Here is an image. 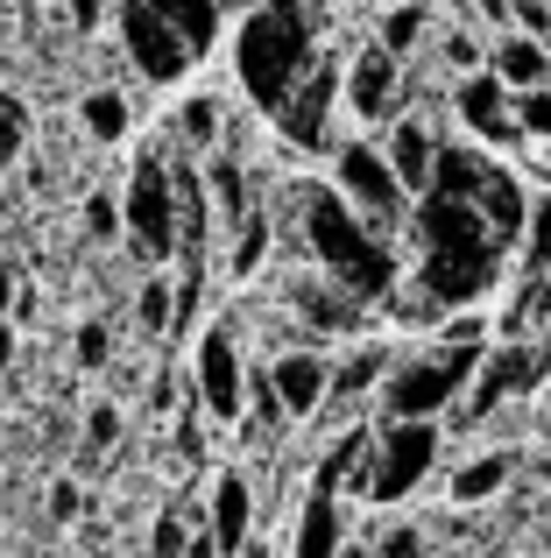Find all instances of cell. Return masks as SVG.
<instances>
[{"mask_svg":"<svg viewBox=\"0 0 551 558\" xmlns=\"http://www.w3.org/2000/svg\"><path fill=\"white\" fill-rule=\"evenodd\" d=\"M340 558H375V551H354V545H346V551H340Z\"/></svg>","mask_w":551,"mask_h":558,"instance_id":"cell-29","label":"cell"},{"mask_svg":"<svg viewBox=\"0 0 551 558\" xmlns=\"http://www.w3.org/2000/svg\"><path fill=\"white\" fill-rule=\"evenodd\" d=\"M149 8L163 14V22L177 28L184 43H192V57H206V50H212V36H220V22H226L220 0H149Z\"/></svg>","mask_w":551,"mask_h":558,"instance_id":"cell-16","label":"cell"},{"mask_svg":"<svg viewBox=\"0 0 551 558\" xmlns=\"http://www.w3.org/2000/svg\"><path fill=\"white\" fill-rule=\"evenodd\" d=\"M396 8H431V0H396Z\"/></svg>","mask_w":551,"mask_h":558,"instance_id":"cell-30","label":"cell"},{"mask_svg":"<svg viewBox=\"0 0 551 558\" xmlns=\"http://www.w3.org/2000/svg\"><path fill=\"white\" fill-rule=\"evenodd\" d=\"M332 184H340V198L354 205L382 241L411 219V191H403L396 163L382 156V142H340V149H332Z\"/></svg>","mask_w":551,"mask_h":558,"instance_id":"cell-5","label":"cell"},{"mask_svg":"<svg viewBox=\"0 0 551 558\" xmlns=\"http://www.w3.org/2000/svg\"><path fill=\"white\" fill-rule=\"evenodd\" d=\"M510 28H516V36H538V43H551V0H516Z\"/></svg>","mask_w":551,"mask_h":558,"instance_id":"cell-26","label":"cell"},{"mask_svg":"<svg viewBox=\"0 0 551 558\" xmlns=\"http://www.w3.org/2000/svg\"><path fill=\"white\" fill-rule=\"evenodd\" d=\"M113 28H121L127 64H135L149 85H177L184 71H192V43H184L149 0H121V8H113Z\"/></svg>","mask_w":551,"mask_h":558,"instance_id":"cell-8","label":"cell"},{"mask_svg":"<svg viewBox=\"0 0 551 558\" xmlns=\"http://www.w3.org/2000/svg\"><path fill=\"white\" fill-rule=\"evenodd\" d=\"M375 558H425V531H417V523L382 531V537H375Z\"/></svg>","mask_w":551,"mask_h":558,"instance_id":"cell-25","label":"cell"},{"mask_svg":"<svg viewBox=\"0 0 551 558\" xmlns=\"http://www.w3.org/2000/svg\"><path fill=\"white\" fill-rule=\"evenodd\" d=\"M346 99V64H332V57H318L311 78L297 85V93L283 99V113H276V135L290 142V149H326L332 142V107Z\"/></svg>","mask_w":551,"mask_h":558,"instance_id":"cell-9","label":"cell"},{"mask_svg":"<svg viewBox=\"0 0 551 558\" xmlns=\"http://www.w3.org/2000/svg\"><path fill=\"white\" fill-rule=\"evenodd\" d=\"M318 36H326V8H318V0H255L248 8V22H241V36H234V78L269 121L283 113V99L311 78Z\"/></svg>","mask_w":551,"mask_h":558,"instance_id":"cell-3","label":"cell"},{"mask_svg":"<svg viewBox=\"0 0 551 558\" xmlns=\"http://www.w3.org/2000/svg\"><path fill=\"white\" fill-rule=\"evenodd\" d=\"M0 298H8V269H0Z\"/></svg>","mask_w":551,"mask_h":558,"instance_id":"cell-31","label":"cell"},{"mask_svg":"<svg viewBox=\"0 0 551 558\" xmlns=\"http://www.w3.org/2000/svg\"><path fill=\"white\" fill-rule=\"evenodd\" d=\"M544 438H551V410H544Z\"/></svg>","mask_w":551,"mask_h":558,"instance_id":"cell-32","label":"cell"},{"mask_svg":"<svg viewBox=\"0 0 551 558\" xmlns=\"http://www.w3.org/2000/svg\"><path fill=\"white\" fill-rule=\"evenodd\" d=\"M346 107H354V121H368V128L403 121V57H389L382 43L354 50V64H346Z\"/></svg>","mask_w":551,"mask_h":558,"instance_id":"cell-12","label":"cell"},{"mask_svg":"<svg viewBox=\"0 0 551 558\" xmlns=\"http://www.w3.org/2000/svg\"><path fill=\"white\" fill-rule=\"evenodd\" d=\"M85 128L99 142H121L127 135V99L121 93H85Z\"/></svg>","mask_w":551,"mask_h":558,"instance_id":"cell-21","label":"cell"},{"mask_svg":"<svg viewBox=\"0 0 551 558\" xmlns=\"http://www.w3.org/2000/svg\"><path fill=\"white\" fill-rule=\"evenodd\" d=\"M516 269H524V283L551 276V184L530 198V227H524V241H516Z\"/></svg>","mask_w":551,"mask_h":558,"instance_id":"cell-17","label":"cell"},{"mask_svg":"<svg viewBox=\"0 0 551 558\" xmlns=\"http://www.w3.org/2000/svg\"><path fill=\"white\" fill-rule=\"evenodd\" d=\"M544 375H551V340H502V347H488V361H481V375H474L460 417H488V410L530 396Z\"/></svg>","mask_w":551,"mask_h":558,"instance_id":"cell-7","label":"cell"},{"mask_svg":"<svg viewBox=\"0 0 551 558\" xmlns=\"http://www.w3.org/2000/svg\"><path fill=\"white\" fill-rule=\"evenodd\" d=\"M127 233L142 255H163L177 241V184H170V163H156V156H142L127 178Z\"/></svg>","mask_w":551,"mask_h":558,"instance_id":"cell-11","label":"cell"},{"mask_svg":"<svg viewBox=\"0 0 551 558\" xmlns=\"http://www.w3.org/2000/svg\"><path fill=\"white\" fill-rule=\"evenodd\" d=\"M241 523H248V488L226 474V481H220V537H212V545L241 551Z\"/></svg>","mask_w":551,"mask_h":558,"instance_id":"cell-22","label":"cell"},{"mask_svg":"<svg viewBox=\"0 0 551 558\" xmlns=\"http://www.w3.org/2000/svg\"><path fill=\"white\" fill-rule=\"evenodd\" d=\"M488 71H495L510 93H538V85H551V43L538 36H495V50H488Z\"/></svg>","mask_w":551,"mask_h":558,"instance_id":"cell-15","label":"cell"},{"mask_svg":"<svg viewBox=\"0 0 551 558\" xmlns=\"http://www.w3.org/2000/svg\"><path fill=\"white\" fill-rule=\"evenodd\" d=\"M510 452H481V460H467L453 474V502L460 509H474V502H488V495H502V481H510Z\"/></svg>","mask_w":551,"mask_h":558,"instance_id":"cell-18","label":"cell"},{"mask_svg":"<svg viewBox=\"0 0 551 558\" xmlns=\"http://www.w3.org/2000/svg\"><path fill=\"white\" fill-rule=\"evenodd\" d=\"M481 361H488V347H445V340L396 361L382 381V424H439L445 410L467 403Z\"/></svg>","mask_w":551,"mask_h":558,"instance_id":"cell-4","label":"cell"},{"mask_svg":"<svg viewBox=\"0 0 551 558\" xmlns=\"http://www.w3.org/2000/svg\"><path fill=\"white\" fill-rule=\"evenodd\" d=\"M297 241L311 247V269H326L340 290H354L360 304H389L403 290L396 247L340 198V184H297Z\"/></svg>","mask_w":551,"mask_h":558,"instance_id":"cell-2","label":"cell"},{"mask_svg":"<svg viewBox=\"0 0 551 558\" xmlns=\"http://www.w3.org/2000/svg\"><path fill=\"white\" fill-rule=\"evenodd\" d=\"M439 466V424H382L368 460V502H403Z\"/></svg>","mask_w":551,"mask_h":558,"instance_id":"cell-6","label":"cell"},{"mask_svg":"<svg viewBox=\"0 0 551 558\" xmlns=\"http://www.w3.org/2000/svg\"><path fill=\"white\" fill-rule=\"evenodd\" d=\"M425 28H431V8H396V0H389V14L375 22V43H382L389 57H411L417 43H425Z\"/></svg>","mask_w":551,"mask_h":558,"instance_id":"cell-19","label":"cell"},{"mask_svg":"<svg viewBox=\"0 0 551 558\" xmlns=\"http://www.w3.org/2000/svg\"><path fill=\"white\" fill-rule=\"evenodd\" d=\"M411 241H417V276L411 283L425 290L439 312H467V304H481L488 290L502 283L510 241L481 219V205L425 191V198L411 205Z\"/></svg>","mask_w":551,"mask_h":558,"instance_id":"cell-1","label":"cell"},{"mask_svg":"<svg viewBox=\"0 0 551 558\" xmlns=\"http://www.w3.org/2000/svg\"><path fill=\"white\" fill-rule=\"evenodd\" d=\"M269 389H276V403H283V417H318L326 396H332V368L318 354H283L269 368Z\"/></svg>","mask_w":551,"mask_h":558,"instance_id":"cell-14","label":"cell"},{"mask_svg":"<svg viewBox=\"0 0 551 558\" xmlns=\"http://www.w3.org/2000/svg\"><path fill=\"white\" fill-rule=\"evenodd\" d=\"M516 128H524V142H544V149H551V85L516 93Z\"/></svg>","mask_w":551,"mask_h":558,"instance_id":"cell-23","label":"cell"},{"mask_svg":"<svg viewBox=\"0 0 551 558\" xmlns=\"http://www.w3.org/2000/svg\"><path fill=\"white\" fill-rule=\"evenodd\" d=\"M474 14H481V22H510L516 0H474Z\"/></svg>","mask_w":551,"mask_h":558,"instance_id":"cell-27","label":"cell"},{"mask_svg":"<svg viewBox=\"0 0 551 558\" xmlns=\"http://www.w3.org/2000/svg\"><path fill=\"white\" fill-rule=\"evenodd\" d=\"M170 128H177L184 149H212V135H220V107H212V99H184Z\"/></svg>","mask_w":551,"mask_h":558,"instance_id":"cell-20","label":"cell"},{"mask_svg":"<svg viewBox=\"0 0 551 558\" xmlns=\"http://www.w3.org/2000/svg\"><path fill=\"white\" fill-rule=\"evenodd\" d=\"M22 142H28V107L14 93H0V170L22 156Z\"/></svg>","mask_w":551,"mask_h":558,"instance_id":"cell-24","label":"cell"},{"mask_svg":"<svg viewBox=\"0 0 551 558\" xmlns=\"http://www.w3.org/2000/svg\"><path fill=\"white\" fill-rule=\"evenodd\" d=\"M93 8H99V0H71V22L85 28V22H93Z\"/></svg>","mask_w":551,"mask_h":558,"instance_id":"cell-28","label":"cell"},{"mask_svg":"<svg viewBox=\"0 0 551 558\" xmlns=\"http://www.w3.org/2000/svg\"><path fill=\"white\" fill-rule=\"evenodd\" d=\"M453 113L481 149H516V142H524V128H516V93L495 71H467V78L453 85Z\"/></svg>","mask_w":551,"mask_h":558,"instance_id":"cell-10","label":"cell"},{"mask_svg":"<svg viewBox=\"0 0 551 558\" xmlns=\"http://www.w3.org/2000/svg\"><path fill=\"white\" fill-rule=\"evenodd\" d=\"M439 149H445V142L431 135V128L417 121V113H403V121H389V142H382V156L396 163V178H403V191H411V198H425V191H431V170H439Z\"/></svg>","mask_w":551,"mask_h":558,"instance_id":"cell-13","label":"cell"}]
</instances>
